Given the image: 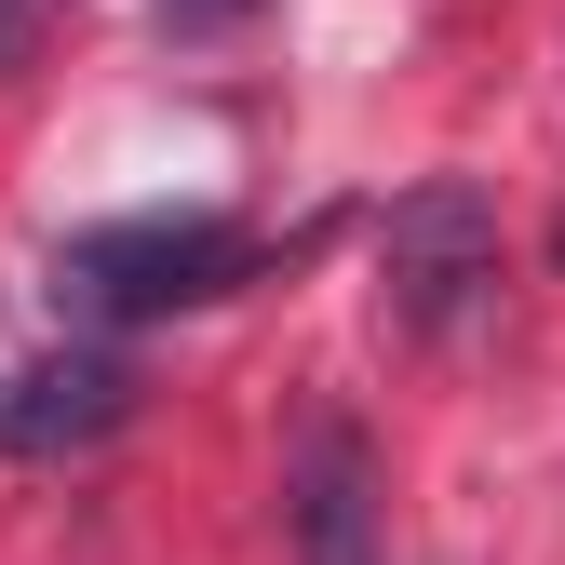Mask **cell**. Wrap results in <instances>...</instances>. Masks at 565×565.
<instances>
[{
    "label": "cell",
    "mask_w": 565,
    "mask_h": 565,
    "mask_svg": "<svg viewBox=\"0 0 565 565\" xmlns=\"http://www.w3.org/2000/svg\"><path fill=\"white\" fill-rule=\"evenodd\" d=\"M243 269H256V243L216 230V216H135V230H82L67 243V297L82 310H202Z\"/></svg>",
    "instance_id": "cell-1"
},
{
    "label": "cell",
    "mask_w": 565,
    "mask_h": 565,
    "mask_svg": "<svg viewBox=\"0 0 565 565\" xmlns=\"http://www.w3.org/2000/svg\"><path fill=\"white\" fill-rule=\"evenodd\" d=\"M377 282H391V323L404 337H445L471 310V282H499V216H484V189L471 175L404 189L391 230H377Z\"/></svg>",
    "instance_id": "cell-2"
},
{
    "label": "cell",
    "mask_w": 565,
    "mask_h": 565,
    "mask_svg": "<svg viewBox=\"0 0 565 565\" xmlns=\"http://www.w3.org/2000/svg\"><path fill=\"white\" fill-rule=\"evenodd\" d=\"M135 417V364L108 350H41V364L0 377V458H82Z\"/></svg>",
    "instance_id": "cell-3"
},
{
    "label": "cell",
    "mask_w": 565,
    "mask_h": 565,
    "mask_svg": "<svg viewBox=\"0 0 565 565\" xmlns=\"http://www.w3.org/2000/svg\"><path fill=\"white\" fill-rule=\"evenodd\" d=\"M297 565H377V458L350 417L297 445Z\"/></svg>",
    "instance_id": "cell-4"
},
{
    "label": "cell",
    "mask_w": 565,
    "mask_h": 565,
    "mask_svg": "<svg viewBox=\"0 0 565 565\" xmlns=\"http://www.w3.org/2000/svg\"><path fill=\"white\" fill-rule=\"evenodd\" d=\"M41 28H54V0H0V67H28V54H41Z\"/></svg>",
    "instance_id": "cell-5"
},
{
    "label": "cell",
    "mask_w": 565,
    "mask_h": 565,
    "mask_svg": "<svg viewBox=\"0 0 565 565\" xmlns=\"http://www.w3.org/2000/svg\"><path fill=\"white\" fill-rule=\"evenodd\" d=\"M175 28H230V14H256V0H162Z\"/></svg>",
    "instance_id": "cell-6"
},
{
    "label": "cell",
    "mask_w": 565,
    "mask_h": 565,
    "mask_svg": "<svg viewBox=\"0 0 565 565\" xmlns=\"http://www.w3.org/2000/svg\"><path fill=\"white\" fill-rule=\"evenodd\" d=\"M552 256H565V230H552Z\"/></svg>",
    "instance_id": "cell-7"
}]
</instances>
